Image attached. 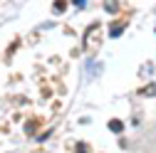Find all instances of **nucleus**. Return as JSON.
Masks as SVG:
<instances>
[{
	"mask_svg": "<svg viewBox=\"0 0 156 153\" xmlns=\"http://www.w3.org/2000/svg\"><path fill=\"white\" fill-rule=\"evenodd\" d=\"M65 10V3H55V12H62Z\"/></svg>",
	"mask_w": 156,
	"mask_h": 153,
	"instance_id": "obj_4",
	"label": "nucleus"
},
{
	"mask_svg": "<svg viewBox=\"0 0 156 153\" xmlns=\"http://www.w3.org/2000/svg\"><path fill=\"white\" fill-rule=\"evenodd\" d=\"M122 30H124L122 25H114V27L109 30V35H112V37H119V35H122Z\"/></svg>",
	"mask_w": 156,
	"mask_h": 153,
	"instance_id": "obj_2",
	"label": "nucleus"
},
{
	"mask_svg": "<svg viewBox=\"0 0 156 153\" xmlns=\"http://www.w3.org/2000/svg\"><path fill=\"white\" fill-rule=\"evenodd\" d=\"M116 8H119L116 3H104V10H107V12H116Z\"/></svg>",
	"mask_w": 156,
	"mask_h": 153,
	"instance_id": "obj_3",
	"label": "nucleus"
},
{
	"mask_svg": "<svg viewBox=\"0 0 156 153\" xmlns=\"http://www.w3.org/2000/svg\"><path fill=\"white\" fill-rule=\"evenodd\" d=\"M109 128H112L114 133H122V131H124V124H122L119 119H114V121H109Z\"/></svg>",
	"mask_w": 156,
	"mask_h": 153,
	"instance_id": "obj_1",
	"label": "nucleus"
}]
</instances>
